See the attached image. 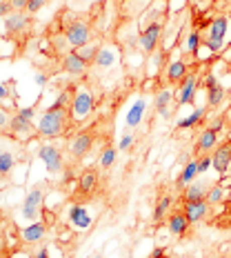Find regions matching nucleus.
<instances>
[{
    "label": "nucleus",
    "instance_id": "obj_1",
    "mask_svg": "<svg viewBox=\"0 0 231 258\" xmlns=\"http://www.w3.org/2000/svg\"><path fill=\"white\" fill-rule=\"evenodd\" d=\"M67 122H69L67 107H62V109H47L38 118V122H36V132L42 138H56L67 129Z\"/></svg>",
    "mask_w": 231,
    "mask_h": 258
},
{
    "label": "nucleus",
    "instance_id": "obj_2",
    "mask_svg": "<svg viewBox=\"0 0 231 258\" xmlns=\"http://www.w3.org/2000/svg\"><path fill=\"white\" fill-rule=\"evenodd\" d=\"M229 31V18L227 16H216L207 27V34H202V47L209 51H220L224 49V40H227Z\"/></svg>",
    "mask_w": 231,
    "mask_h": 258
},
{
    "label": "nucleus",
    "instance_id": "obj_3",
    "mask_svg": "<svg viewBox=\"0 0 231 258\" xmlns=\"http://www.w3.org/2000/svg\"><path fill=\"white\" fill-rule=\"evenodd\" d=\"M91 111H94V96H91L89 89L78 87L73 91L71 105H69V116H71L76 122H80V120H87L91 116Z\"/></svg>",
    "mask_w": 231,
    "mask_h": 258
},
{
    "label": "nucleus",
    "instance_id": "obj_4",
    "mask_svg": "<svg viewBox=\"0 0 231 258\" xmlns=\"http://www.w3.org/2000/svg\"><path fill=\"white\" fill-rule=\"evenodd\" d=\"M42 201H45V189L42 185H34L25 196L23 203V218L29 223H36L40 218V209H42Z\"/></svg>",
    "mask_w": 231,
    "mask_h": 258
},
{
    "label": "nucleus",
    "instance_id": "obj_5",
    "mask_svg": "<svg viewBox=\"0 0 231 258\" xmlns=\"http://www.w3.org/2000/svg\"><path fill=\"white\" fill-rule=\"evenodd\" d=\"M64 40L73 47V49H80V47L89 45L91 40V27L85 20H73V23L67 25V31H64Z\"/></svg>",
    "mask_w": 231,
    "mask_h": 258
},
{
    "label": "nucleus",
    "instance_id": "obj_6",
    "mask_svg": "<svg viewBox=\"0 0 231 258\" xmlns=\"http://www.w3.org/2000/svg\"><path fill=\"white\" fill-rule=\"evenodd\" d=\"M38 158L40 163L45 165L47 174H60L62 171V152L56 147V145H42L38 149Z\"/></svg>",
    "mask_w": 231,
    "mask_h": 258
},
{
    "label": "nucleus",
    "instance_id": "obj_7",
    "mask_svg": "<svg viewBox=\"0 0 231 258\" xmlns=\"http://www.w3.org/2000/svg\"><path fill=\"white\" fill-rule=\"evenodd\" d=\"M160 38H163V25L160 23H151L144 27V31L138 36V45L144 53H153L160 45Z\"/></svg>",
    "mask_w": 231,
    "mask_h": 258
},
{
    "label": "nucleus",
    "instance_id": "obj_8",
    "mask_svg": "<svg viewBox=\"0 0 231 258\" xmlns=\"http://www.w3.org/2000/svg\"><path fill=\"white\" fill-rule=\"evenodd\" d=\"M174 103H176V91L171 87H165L156 94L153 107H156V111H158V116L163 118V120H169L171 118V114H174Z\"/></svg>",
    "mask_w": 231,
    "mask_h": 258
},
{
    "label": "nucleus",
    "instance_id": "obj_9",
    "mask_svg": "<svg viewBox=\"0 0 231 258\" xmlns=\"http://www.w3.org/2000/svg\"><path fill=\"white\" fill-rule=\"evenodd\" d=\"M196 91H198V74L189 72L187 78L180 83V89L176 91V103L178 105H191L193 98H196Z\"/></svg>",
    "mask_w": 231,
    "mask_h": 258
},
{
    "label": "nucleus",
    "instance_id": "obj_10",
    "mask_svg": "<svg viewBox=\"0 0 231 258\" xmlns=\"http://www.w3.org/2000/svg\"><path fill=\"white\" fill-rule=\"evenodd\" d=\"M29 16L25 12H12L7 18H3V25H5V34L9 36H20L25 31H29Z\"/></svg>",
    "mask_w": 231,
    "mask_h": 258
},
{
    "label": "nucleus",
    "instance_id": "obj_11",
    "mask_svg": "<svg viewBox=\"0 0 231 258\" xmlns=\"http://www.w3.org/2000/svg\"><path fill=\"white\" fill-rule=\"evenodd\" d=\"M69 223H71L78 232H87L91 225H94V218H91V214L87 212V207L76 203V205L69 207Z\"/></svg>",
    "mask_w": 231,
    "mask_h": 258
},
{
    "label": "nucleus",
    "instance_id": "obj_12",
    "mask_svg": "<svg viewBox=\"0 0 231 258\" xmlns=\"http://www.w3.org/2000/svg\"><path fill=\"white\" fill-rule=\"evenodd\" d=\"M91 147H94V136H91L89 132H80L76 136L71 138V143H69V152H71L73 158H85Z\"/></svg>",
    "mask_w": 231,
    "mask_h": 258
},
{
    "label": "nucleus",
    "instance_id": "obj_13",
    "mask_svg": "<svg viewBox=\"0 0 231 258\" xmlns=\"http://www.w3.org/2000/svg\"><path fill=\"white\" fill-rule=\"evenodd\" d=\"M231 167V145H220L211 152V169H216L220 176H224Z\"/></svg>",
    "mask_w": 231,
    "mask_h": 258
},
{
    "label": "nucleus",
    "instance_id": "obj_14",
    "mask_svg": "<svg viewBox=\"0 0 231 258\" xmlns=\"http://www.w3.org/2000/svg\"><path fill=\"white\" fill-rule=\"evenodd\" d=\"M144 111H147V98L140 96V98L133 100V105L129 107V111H127V118H125L127 129L140 127V122H142V118H144Z\"/></svg>",
    "mask_w": 231,
    "mask_h": 258
},
{
    "label": "nucleus",
    "instance_id": "obj_15",
    "mask_svg": "<svg viewBox=\"0 0 231 258\" xmlns=\"http://www.w3.org/2000/svg\"><path fill=\"white\" fill-rule=\"evenodd\" d=\"M209 203L207 201H196V203H185L182 205V212H185V216L189 218V223H200V220H205L209 216Z\"/></svg>",
    "mask_w": 231,
    "mask_h": 258
},
{
    "label": "nucleus",
    "instance_id": "obj_16",
    "mask_svg": "<svg viewBox=\"0 0 231 258\" xmlns=\"http://www.w3.org/2000/svg\"><path fill=\"white\" fill-rule=\"evenodd\" d=\"M45 236H47V225L40 223V220H36V223H29V225H27V227L23 229V232H20V238H23L27 245L40 243Z\"/></svg>",
    "mask_w": 231,
    "mask_h": 258
},
{
    "label": "nucleus",
    "instance_id": "obj_17",
    "mask_svg": "<svg viewBox=\"0 0 231 258\" xmlns=\"http://www.w3.org/2000/svg\"><path fill=\"white\" fill-rule=\"evenodd\" d=\"M216 147H218V134L213 132L211 127L202 129L200 136H198V141H196V152L198 154H209Z\"/></svg>",
    "mask_w": 231,
    "mask_h": 258
},
{
    "label": "nucleus",
    "instance_id": "obj_18",
    "mask_svg": "<svg viewBox=\"0 0 231 258\" xmlns=\"http://www.w3.org/2000/svg\"><path fill=\"white\" fill-rule=\"evenodd\" d=\"M62 69H64L67 74H71V76H80V74H85V69H87V62H85L83 58L78 56V51L73 49V51L64 53V58H62Z\"/></svg>",
    "mask_w": 231,
    "mask_h": 258
},
{
    "label": "nucleus",
    "instance_id": "obj_19",
    "mask_svg": "<svg viewBox=\"0 0 231 258\" xmlns=\"http://www.w3.org/2000/svg\"><path fill=\"white\" fill-rule=\"evenodd\" d=\"M189 227H191V223H189V218L185 216V212H176L167 218V229L174 236H178V238L189 232Z\"/></svg>",
    "mask_w": 231,
    "mask_h": 258
},
{
    "label": "nucleus",
    "instance_id": "obj_20",
    "mask_svg": "<svg viewBox=\"0 0 231 258\" xmlns=\"http://www.w3.org/2000/svg\"><path fill=\"white\" fill-rule=\"evenodd\" d=\"M187 74H189V67H187V62L180 60V58L171 60L167 64V69H165V76H167L169 83H182V80L187 78Z\"/></svg>",
    "mask_w": 231,
    "mask_h": 258
},
{
    "label": "nucleus",
    "instance_id": "obj_21",
    "mask_svg": "<svg viewBox=\"0 0 231 258\" xmlns=\"http://www.w3.org/2000/svg\"><path fill=\"white\" fill-rule=\"evenodd\" d=\"M200 47H202V31L200 29H191L189 34L185 36V40H182V51L196 58L198 51H200Z\"/></svg>",
    "mask_w": 231,
    "mask_h": 258
},
{
    "label": "nucleus",
    "instance_id": "obj_22",
    "mask_svg": "<svg viewBox=\"0 0 231 258\" xmlns=\"http://www.w3.org/2000/svg\"><path fill=\"white\" fill-rule=\"evenodd\" d=\"M207 191L209 187L205 182H198L193 180L185 187V203H196V201H207Z\"/></svg>",
    "mask_w": 231,
    "mask_h": 258
},
{
    "label": "nucleus",
    "instance_id": "obj_23",
    "mask_svg": "<svg viewBox=\"0 0 231 258\" xmlns=\"http://www.w3.org/2000/svg\"><path fill=\"white\" fill-rule=\"evenodd\" d=\"M205 107H198V109L189 111L185 118H180L178 122H176V129H191V127H198L202 122V118H205Z\"/></svg>",
    "mask_w": 231,
    "mask_h": 258
},
{
    "label": "nucleus",
    "instance_id": "obj_24",
    "mask_svg": "<svg viewBox=\"0 0 231 258\" xmlns=\"http://www.w3.org/2000/svg\"><path fill=\"white\" fill-rule=\"evenodd\" d=\"M31 129H36V127H34V120H29V118H25L20 114H16V116L9 118V132H12V134L23 136V134H29Z\"/></svg>",
    "mask_w": 231,
    "mask_h": 258
},
{
    "label": "nucleus",
    "instance_id": "obj_25",
    "mask_svg": "<svg viewBox=\"0 0 231 258\" xmlns=\"http://www.w3.org/2000/svg\"><path fill=\"white\" fill-rule=\"evenodd\" d=\"M116 60H118V51L114 49V47H100L98 56H96V67L109 69L111 64H116Z\"/></svg>",
    "mask_w": 231,
    "mask_h": 258
},
{
    "label": "nucleus",
    "instance_id": "obj_26",
    "mask_svg": "<svg viewBox=\"0 0 231 258\" xmlns=\"http://www.w3.org/2000/svg\"><path fill=\"white\" fill-rule=\"evenodd\" d=\"M96 185H98V174H96L94 169H87V171H83V174H80V178H78L80 194H91L96 189Z\"/></svg>",
    "mask_w": 231,
    "mask_h": 258
},
{
    "label": "nucleus",
    "instance_id": "obj_27",
    "mask_svg": "<svg viewBox=\"0 0 231 258\" xmlns=\"http://www.w3.org/2000/svg\"><path fill=\"white\" fill-rule=\"evenodd\" d=\"M14 167H16V154L12 149H3V154H0V182L12 174Z\"/></svg>",
    "mask_w": 231,
    "mask_h": 258
},
{
    "label": "nucleus",
    "instance_id": "obj_28",
    "mask_svg": "<svg viewBox=\"0 0 231 258\" xmlns=\"http://www.w3.org/2000/svg\"><path fill=\"white\" fill-rule=\"evenodd\" d=\"M196 176H198V160H187V165L182 167V174H180V178H178V185L185 189L189 182L196 180Z\"/></svg>",
    "mask_w": 231,
    "mask_h": 258
},
{
    "label": "nucleus",
    "instance_id": "obj_29",
    "mask_svg": "<svg viewBox=\"0 0 231 258\" xmlns=\"http://www.w3.org/2000/svg\"><path fill=\"white\" fill-rule=\"evenodd\" d=\"M171 205H174V198L171 196H160L158 198V203H156V207H153V220L156 223H160V220L167 218Z\"/></svg>",
    "mask_w": 231,
    "mask_h": 258
},
{
    "label": "nucleus",
    "instance_id": "obj_30",
    "mask_svg": "<svg viewBox=\"0 0 231 258\" xmlns=\"http://www.w3.org/2000/svg\"><path fill=\"white\" fill-rule=\"evenodd\" d=\"M224 187H222V182H218V185H211L209 187V191H207V203L209 205H220V203L224 201Z\"/></svg>",
    "mask_w": 231,
    "mask_h": 258
},
{
    "label": "nucleus",
    "instance_id": "obj_31",
    "mask_svg": "<svg viewBox=\"0 0 231 258\" xmlns=\"http://www.w3.org/2000/svg\"><path fill=\"white\" fill-rule=\"evenodd\" d=\"M224 96H227V91H224L222 85H220V87H216V89H209V91H207V105H209V107H218V105L224 100Z\"/></svg>",
    "mask_w": 231,
    "mask_h": 258
},
{
    "label": "nucleus",
    "instance_id": "obj_32",
    "mask_svg": "<svg viewBox=\"0 0 231 258\" xmlns=\"http://www.w3.org/2000/svg\"><path fill=\"white\" fill-rule=\"evenodd\" d=\"M76 51H78V56L83 58L87 64L89 62H96V56H98V47L91 45V42H89V45H85V47H80V49H76Z\"/></svg>",
    "mask_w": 231,
    "mask_h": 258
},
{
    "label": "nucleus",
    "instance_id": "obj_33",
    "mask_svg": "<svg viewBox=\"0 0 231 258\" xmlns=\"http://www.w3.org/2000/svg\"><path fill=\"white\" fill-rule=\"evenodd\" d=\"M116 156H118L116 147H107L105 152L100 154V167H103V169H109L111 165H116Z\"/></svg>",
    "mask_w": 231,
    "mask_h": 258
},
{
    "label": "nucleus",
    "instance_id": "obj_34",
    "mask_svg": "<svg viewBox=\"0 0 231 258\" xmlns=\"http://www.w3.org/2000/svg\"><path fill=\"white\" fill-rule=\"evenodd\" d=\"M71 98H73V96H69V89H64V91H60V94H58L56 103H53L49 109H62V107L71 105Z\"/></svg>",
    "mask_w": 231,
    "mask_h": 258
},
{
    "label": "nucleus",
    "instance_id": "obj_35",
    "mask_svg": "<svg viewBox=\"0 0 231 258\" xmlns=\"http://www.w3.org/2000/svg\"><path fill=\"white\" fill-rule=\"evenodd\" d=\"M133 143H136V136H133L131 132H129V134H122L120 143H118V149H120V152H127V149L133 147Z\"/></svg>",
    "mask_w": 231,
    "mask_h": 258
},
{
    "label": "nucleus",
    "instance_id": "obj_36",
    "mask_svg": "<svg viewBox=\"0 0 231 258\" xmlns=\"http://www.w3.org/2000/svg\"><path fill=\"white\" fill-rule=\"evenodd\" d=\"M211 169V154H202L198 158V174H207Z\"/></svg>",
    "mask_w": 231,
    "mask_h": 258
},
{
    "label": "nucleus",
    "instance_id": "obj_37",
    "mask_svg": "<svg viewBox=\"0 0 231 258\" xmlns=\"http://www.w3.org/2000/svg\"><path fill=\"white\" fill-rule=\"evenodd\" d=\"M220 85H222V83L218 80L216 74H207V76H205V83H202V87H205V89L209 91V89H216V87H220Z\"/></svg>",
    "mask_w": 231,
    "mask_h": 258
},
{
    "label": "nucleus",
    "instance_id": "obj_38",
    "mask_svg": "<svg viewBox=\"0 0 231 258\" xmlns=\"http://www.w3.org/2000/svg\"><path fill=\"white\" fill-rule=\"evenodd\" d=\"M45 5H47V0H29V5H27V14H38Z\"/></svg>",
    "mask_w": 231,
    "mask_h": 258
},
{
    "label": "nucleus",
    "instance_id": "obj_39",
    "mask_svg": "<svg viewBox=\"0 0 231 258\" xmlns=\"http://www.w3.org/2000/svg\"><path fill=\"white\" fill-rule=\"evenodd\" d=\"M12 12H14V7H12V3H9V0H7V3H0V18H7Z\"/></svg>",
    "mask_w": 231,
    "mask_h": 258
},
{
    "label": "nucleus",
    "instance_id": "obj_40",
    "mask_svg": "<svg viewBox=\"0 0 231 258\" xmlns=\"http://www.w3.org/2000/svg\"><path fill=\"white\" fill-rule=\"evenodd\" d=\"M18 114L25 116V118H29V120H34V118H36V107H23Z\"/></svg>",
    "mask_w": 231,
    "mask_h": 258
},
{
    "label": "nucleus",
    "instance_id": "obj_41",
    "mask_svg": "<svg viewBox=\"0 0 231 258\" xmlns=\"http://www.w3.org/2000/svg\"><path fill=\"white\" fill-rule=\"evenodd\" d=\"M14 7V12H23V9H27V5H29V0H9Z\"/></svg>",
    "mask_w": 231,
    "mask_h": 258
},
{
    "label": "nucleus",
    "instance_id": "obj_42",
    "mask_svg": "<svg viewBox=\"0 0 231 258\" xmlns=\"http://www.w3.org/2000/svg\"><path fill=\"white\" fill-rule=\"evenodd\" d=\"M211 129H213V132H216V134H220V132H222V129H224V118H222V116H220V118H216V120L211 122Z\"/></svg>",
    "mask_w": 231,
    "mask_h": 258
},
{
    "label": "nucleus",
    "instance_id": "obj_43",
    "mask_svg": "<svg viewBox=\"0 0 231 258\" xmlns=\"http://www.w3.org/2000/svg\"><path fill=\"white\" fill-rule=\"evenodd\" d=\"M3 127H9V116H7V111L0 107V129Z\"/></svg>",
    "mask_w": 231,
    "mask_h": 258
},
{
    "label": "nucleus",
    "instance_id": "obj_44",
    "mask_svg": "<svg viewBox=\"0 0 231 258\" xmlns=\"http://www.w3.org/2000/svg\"><path fill=\"white\" fill-rule=\"evenodd\" d=\"M36 85H38V87H45V85H47V76H45V74H36Z\"/></svg>",
    "mask_w": 231,
    "mask_h": 258
},
{
    "label": "nucleus",
    "instance_id": "obj_45",
    "mask_svg": "<svg viewBox=\"0 0 231 258\" xmlns=\"http://www.w3.org/2000/svg\"><path fill=\"white\" fill-rule=\"evenodd\" d=\"M151 258H165V247H156L151 251Z\"/></svg>",
    "mask_w": 231,
    "mask_h": 258
},
{
    "label": "nucleus",
    "instance_id": "obj_46",
    "mask_svg": "<svg viewBox=\"0 0 231 258\" xmlns=\"http://www.w3.org/2000/svg\"><path fill=\"white\" fill-rule=\"evenodd\" d=\"M36 258H49V249H47V247L38 249V251H36Z\"/></svg>",
    "mask_w": 231,
    "mask_h": 258
},
{
    "label": "nucleus",
    "instance_id": "obj_47",
    "mask_svg": "<svg viewBox=\"0 0 231 258\" xmlns=\"http://www.w3.org/2000/svg\"><path fill=\"white\" fill-rule=\"evenodd\" d=\"M9 96V91H7V85H3L0 83V100H5Z\"/></svg>",
    "mask_w": 231,
    "mask_h": 258
},
{
    "label": "nucleus",
    "instance_id": "obj_48",
    "mask_svg": "<svg viewBox=\"0 0 231 258\" xmlns=\"http://www.w3.org/2000/svg\"><path fill=\"white\" fill-rule=\"evenodd\" d=\"M198 5H211V3H216V0H196Z\"/></svg>",
    "mask_w": 231,
    "mask_h": 258
},
{
    "label": "nucleus",
    "instance_id": "obj_49",
    "mask_svg": "<svg viewBox=\"0 0 231 258\" xmlns=\"http://www.w3.org/2000/svg\"><path fill=\"white\" fill-rule=\"evenodd\" d=\"M0 154H3V145H0Z\"/></svg>",
    "mask_w": 231,
    "mask_h": 258
},
{
    "label": "nucleus",
    "instance_id": "obj_50",
    "mask_svg": "<svg viewBox=\"0 0 231 258\" xmlns=\"http://www.w3.org/2000/svg\"><path fill=\"white\" fill-rule=\"evenodd\" d=\"M227 145H231V136H229V143H227Z\"/></svg>",
    "mask_w": 231,
    "mask_h": 258
},
{
    "label": "nucleus",
    "instance_id": "obj_51",
    "mask_svg": "<svg viewBox=\"0 0 231 258\" xmlns=\"http://www.w3.org/2000/svg\"><path fill=\"white\" fill-rule=\"evenodd\" d=\"M96 258H103V256H100V254H98V256H96Z\"/></svg>",
    "mask_w": 231,
    "mask_h": 258
},
{
    "label": "nucleus",
    "instance_id": "obj_52",
    "mask_svg": "<svg viewBox=\"0 0 231 258\" xmlns=\"http://www.w3.org/2000/svg\"><path fill=\"white\" fill-rule=\"evenodd\" d=\"M0 3H7V0H0Z\"/></svg>",
    "mask_w": 231,
    "mask_h": 258
}]
</instances>
